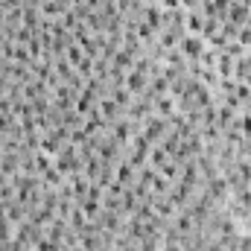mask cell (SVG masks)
Instances as JSON below:
<instances>
[{
	"mask_svg": "<svg viewBox=\"0 0 251 251\" xmlns=\"http://www.w3.org/2000/svg\"><path fill=\"white\" fill-rule=\"evenodd\" d=\"M170 131V123H167V117H158V114H149L146 120H143V134L149 137V143L155 146V143H161V137Z\"/></svg>",
	"mask_w": 251,
	"mask_h": 251,
	"instance_id": "6da1fadb",
	"label": "cell"
},
{
	"mask_svg": "<svg viewBox=\"0 0 251 251\" xmlns=\"http://www.w3.org/2000/svg\"><path fill=\"white\" fill-rule=\"evenodd\" d=\"M178 50H181V56L187 62H199V56L204 53V38L201 35H184L181 44H178Z\"/></svg>",
	"mask_w": 251,
	"mask_h": 251,
	"instance_id": "7a4b0ae2",
	"label": "cell"
},
{
	"mask_svg": "<svg viewBox=\"0 0 251 251\" xmlns=\"http://www.w3.org/2000/svg\"><path fill=\"white\" fill-rule=\"evenodd\" d=\"M146 88H149V82H146V73H140V70H134V67H131V70L126 73V91H128L131 97H140Z\"/></svg>",
	"mask_w": 251,
	"mask_h": 251,
	"instance_id": "3957f363",
	"label": "cell"
},
{
	"mask_svg": "<svg viewBox=\"0 0 251 251\" xmlns=\"http://www.w3.org/2000/svg\"><path fill=\"white\" fill-rule=\"evenodd\" d=\"M176 108H178V100H176L173 94H164V97L155 100L152 114H158V117H170V114H176Z\"/></svg>",
	"mask_w": 251,
	"mask_h": 251,
	"instance_id": "277c9868",
	"label": "cell"
},
{
	"mask_svg": "<svg viewBox=\"0 0 251 251\" xmlns=\"http://www.w3.org/2000/svg\"><path fill=\"white\" fill-rule=\"evenodd\" d=\"M114 178H117L123 187H131V184L137 181V176H134V167H131L126 158L120 161V164H117V167H114Z\"/></svg>",
	"mask_w": 251,
	"mask_h": 251,
	"instance_id": "5b68a950",
	"label": "cell"
},
{
	"mask_svg": "<svg viewBox=\"0 0 251 251\" xmlns=\"http://www.w3.org/2000/svg\"><path fill=\"white\" fill-rule=\"evenodd\" d=\"M184 29H187V35H201V29H204V15H201V9L187 12V18H184Z\"/></svg>",
	"mask_w": 251,
	"mask_h": 251,
	"instance_id": "8992f818",
	"label": "cell"
},
{
	"mask_svg": "<svg viewBox=\"0 0 251 251\" xmlns=\"http://www.w3.org/2000/svg\"><path fill=\"white\" fill-rule=\"evenodd\" d=\"M170 161V152L161 146V143H155L152 149H149V167H155V170H161L164 164Z\"/></svg>",
	"mask_w": 251,
	"mask_h": 251,
	"instance_id": "52a82bcc",
	"label": "cell"
},
{
	"mask_svg": "<svg viewBox=\"0 0 251 251\" xmlns=\"http://www.w3.org/2000/svg\"><path fill=\"white\" fill-rule=\"evenodd\" d=\"M216 73H219V79H234V59H231L228 53H219Z\"/></svg>",
	"mask_w": 251,
	"mask_h": 251,
	"instance_id": "ba28073f",
	"label": "cell"
},
{
	"mask_svg": "<svg viewBox=\"0 0 251 251\" xmlns=\"http://www.w3.org/2000/svg\"><path fill=\"white\" fill-rule=\"evenodd\" d=\"M158 173H161V176H164L170 184H176V181H178V176H181V164H176V161L170 158V161H167V164H164Z\"/></svg>",
	"mask_w": 251,
	"mask_h": 251,
	"instance_id": "9c48e42d",
	"label": "cell"
},
{
	"mask_svg": "<svg viewBox=\"0 0 251 251\" xmlns=\"http://www.w3.org/2000/svg\"><path fill=\"white\" fill-rule=\"evenodd\" d=\"M149 190H152L155 196H167V193L173 190V184H170V181H167V178H164L161 173H155V178L149 181Z\"/></svg>",
	"mask_w": 251,
	"mask_h": 251,
	"instance_id": "30bf717a",
	"label": "cell"
},
{
	"mask_svg": "<svg viewBox=\"0 0 251 251\" xmlns=\"http://www.w3.org/2000/svg\"><path fill=\"white\" fill-rule=\"evenodd\" d=\"M111 100L117 102V108H120V111H126V108L131 105V100H134V97H131L126 88H114V91H111Z\"/></svg>",
	"mask_w": 251,
	"mask_h": 251,
	"instance_id": "8fae6325",
	"label": "cell"
},
{
	"mask_svg": "<svg viewBox=\"0 0 251 251\" xmlns=\"http://www.w3.org/2000/svg\"><path fill=\"white\" fill-rule=\"evenodd\" d=\"M64 59H67V62H70V67L76 70V67H79V62L85 59V50H82V47H79V44L73 41V44L67 47V53H64Z\"/></svg>",
	"mask_w": 251,
	"mask_h": 251,
	"instance_id": "7c38bea8",
	"label": "cell"
},
{
	"mask_svg": "<svg viewBox=\"0 0 251 251\" xmlns=\"http://www.w3.org/2000/svg\"><path fill=\"white\" fill-rule=\"evenodd\" d=\"M62 249H64L62 243H53V240H50L47 234H44V237H41V240H38V243L32 246V251H62Z\"/></svg>",
	"mask_w": 251,
	"mask_h": 251,
	"instance_id": "4fadbf2b",
	"label": "cell"
},
{
	"mask_svg": "<svg viewBox=\"0 0 251 251\" xmlns=\"http://www.w3.org/2000/svg\"><path fill=\"white\" fill-rule=\"evenodd\" d=\"M161 6H164V12H176V9H181V0H158Z\"/></svg>",
	"mask_w": 251,
	"mask_h": 251,
	"instance_id": "5bb4252c",
	"label": "cell"
},
{
	"mask_svg": "<svg viewBox=\"0 0 251 251\" xmlns=\"http://www.w3.org/2000/svg\"><path fill=\"white\" fill-rule=\"evenodd\" d=\"M6 184H9V176H6V173H3V170H0V190L6 187Z\"/></svg>",
	"mask_w": 251,
	"mask_h": 251,
	"instance_id": "9a60e30c",
	"label": "cell"
},
{
	"mask_svg": "<svg viewBox=\"0 0 251 251\" xmlns=\"http://www.w3.org/2000/svg\"><path fill=\"white\" fill-rule=\"evenodd\" d=\"M143 3H158V0H143Z\"/></svg>",
	"mask_w": 251,
	"mask_h": 251,
	"instance_id": "2e32d148",
	"label": "cell"
},
{
	"mask_svg": "<svg viewBox=\"0 0 251 251\" xmlns=\"http://www.w3.org/2000/svg\"><path fill=\"white\" fill-rule=\"evenodd\" d=\"M249 111H251V102H249Z\"/></svg>",
	"mask_w": 251,
	"mask_h": 251,
	"instance_id": "e0dca14e",
	"label": "cell"
}]
</instances>
